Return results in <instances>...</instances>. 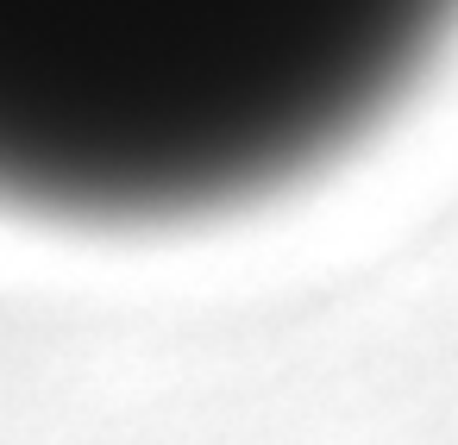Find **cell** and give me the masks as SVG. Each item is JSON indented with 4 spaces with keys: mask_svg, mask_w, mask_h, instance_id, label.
Masks as SVG:
<instances>
[{
    "mask_svg": "<svg viewBox=\"0 0 458 445\" xmlns=\"http://www.w3.org/2000/svg\"><path fill=\"white\" fill-rule=\"evenodd\" d=\"M458 0H0V207L170 226L364 139Z\"/></svg>",
    "mask_w": 458,
    "mask_h": 445,
    "instance_id": "cell-1",
    "label": "cell"
}]
</instances>
